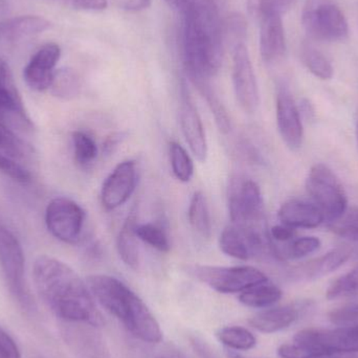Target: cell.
<instances>
[{
    "label": "cell",
    "mask_w": 358,
    "mask_h": 358,
    "mask_svg": "<svg viewBox=\"0 0 358 358\" xmlns=\"http://www.w3.org/2000/svg\"><path fill=\"white\" fill-rule=\"evenodd\" d=\"M33 278L38 294L57 317L73 323L102 325V315L86 281L66 263L39 256L34 263Z\"/></svg>",
    "instance_id": "6da1fadb"
},
{
    "label": "cell",
    "mask_w": 358,
    "mask_h": 358,
    "mask_svg": "<svg viewBox=\"0 0 358 358\" xmlns=\"http://www.w3.org/2000/svg\"><path fill=\"white\" fill-rule=\"evenodd\" d=\"M222 20L212 0H197L183 12L182 50L189 79H210L222 65Z\"/></svg>",
    "instance_id": "7a4b0ae2"
},
{
    "label": "cell",
    "mask_w": 358,
    "mask_h": 358,
    "mask_svg": "<svg viewBox=\"0 0 358 358\" xmlns=\"http://www.w3.org/2000/svg\"><path fill=\"white\" fill-rule=\"evenodd\" d=\"M86 284L94 300L138 340L159 344L163 331L146 303L125 283L113 275H92Z\"/></svg>",
    "instance_id": "3957f363"
},
{
    "label": "cell",
    "mask_w": 358,
    "mask_h": 358,
    "mask_svg": "<svg viewBox=\"0 0 358 358\" xmlns=\"http://www.w3.org/2000/svg\"><path fill=\"white\" fill-rule=\"evenodd\" d=\"M358 352V328L304 329L278 349L281 358H321L338 353Z\"/></svg>",
    "instance_id": "277c9868"
},
{
    "label": "cell",
    "mask_w": 358,
    "mask_h": 358,
    "mask_svg": "<svg viewBox=\"0 0 358 358\" xmlns=\"http://www.w3.org/2000/svg\"><path fill=\"white\" fill-rule=\"evenodd\" d=\"M0 267L15 300L27 313L36 311V303L25 279L24 252L16 236L4 227H0Z\"/></svg>",
    "instance_id": "5b68a950"
},
{
    "label": "cell",
    "mask_w": 358,
    "mask_h": 358,
    "mask_svg": "<svg viewBox=\"0 0 358 358\" xmlns=\"http://www.w3.org/2000/svg\"><path fill=\"white\" fill-rule=\"evenodd\" d=\"M192 277L220 294H241L257 284L267 281L268 277L260 269L248 265L216 266V265H187Z\"/></svg>",
    "instance_id": "8992f818"
},
{
    "label": "cell",
    "mask_w": 358,
    "mask_h": 358,
    "mask_svg": "<svg viewBox=\"0 0 358 358\" xmlns=\"http://www.w3.org/2000/svg\"><path fill=\"white\" fill-rule=\"evenodd\" d=\"M302 24L309 39L315 41H344L349 35L346 16L332 0H307Z\"/></svg>",
    "instance_id": "52a82bcc"
},
{
    "label": "cell",
    "mask_w": 358,
    "mask_h": 358,
    "mask_svg": "<svg viewBox=\"0 0 358 358\" xmlns=\"http://www.w3.org/2000/svg\"><path fill=\"white\" fill-rule=\"evenodd\" d=\"M306 189L311 201L329 222L340 218L348 208V198L342 182L324 164L311 168L306 179Z\"/></svg>",
    "instance_id": "ba28073f"
},
{
    "label": "cell",
    "mask_w": 358,
    "mask_h": 358,
    "mask_svg": "<svg viewBox=\"0 0 358 358\" xmlns=\"http://www.w3.org/2000/svg\"><path fill=\"white\" fill-rule=\"evenodd\" d=\"M85 218L82 206L69 198H54L46 206V227L52 236L64 243L75 244L80 241Z\"/></svg>",
    "instance_id": "9c48e42d"
},
{
    "label": "cell",
    "mask_w": 358,
    "mask_h": 358,
    "mask_svg": "<svg viewBox=\"0 0 358 358\" xmlns=\"http://www.w3.org/2000/svg\"><path fill=\"white\" fill-rule=\"evenodd\" d=\"M229 218L238 227L263 225V197L252 179L233 181L229 195Z\"/></svg>",
    "instance_id": "30bf717a"
},
{
    "label": "cell",
    "mask_w": 358,
    "mask_h": 358,
    "mask_svg": "<svg viewBox=\"0 0 358 358\" xmlns=\"http://www.w3.org/2000/svg\"><path fill=\"white\" fill-rule=\"evenodd\" d=\"M0 124L16 132L33 130L34 125L14 82L8 63L0 58Z\"/></svg>",
    "instance_id": "8fae6325"
},
{
    "label": "cell",
    "mask_w": 358,
    "mask_h": 358,
    "mask_svg": "<svg viewBox=\"0 0 358 358\" xmlns=\"http://www.w3.org/2000/svg\"><path fill=\"white\" fill-rule=\"evenodd\" d=\"M233 85L236 98L245 113H254L260 105V92L246 44L231 50Z\"/></svg>",
    "instance_id": "7c38bea8"
},
{
    "label": "cell",
    "mask_w": 358,
    "mask_h": 358,
    "mask_svg": "<svg viewBox=\"0 0 358 358\" xmlns=\"http://www.w3.org/2000/svg\"><path fill=\"white\" fill-rule=\"evenodd\" d=\"M138 185V168L131 159L115 166L103 182L101 200L106 210H113L125 204L134 193Z\"/></svg>",
    "instance_id": "4fadbf2b"
},
{
    "label": "cell",
    "mask_w": 358,
    "mask_h": 358,
    "mask_svg": "<svg viewBox=\"0 0 358 358\" xmlns=\"http://www.w3.org/2000/svg\"><path fill=\"white\" fill-rule=\"evenodd\" d=\"M278 130L290 150H298L303 144L304 128L300 109L287 88H279L275 104Z\"/></svg>",
    "instance_id": "5bb4252c"
},
{
    "label": "cell",
    "mask_w": 358,
    "mask_h": 358,
    "mask_svg": "<svg viewBox=\"0 0 358 358\" xmlns=\"http://www.w3.org/2000/svg\"><path fill=\"white\" fill-rule=\"evenodd\" d=\"M60 58L61 48L56 42H48L38 48L23 69V79L27 85L35 92L50 90Z\"/></svg>",
    "instance_id": "9a60e30c"
},
{
    "label": "cell",
    "mask_w": 358,
    "mask_h": 358,
    "mask_svg": "<svg viewBox=\"0 0 358 358\" xmlns=\"http://www.w3.org/2000/svg\"><path fill=\"white\" fill-rule=\"evenodd\" d=\"M179 120H180L181 131H182L185 142H187L192 155L200 163H204L208 153L206 130H204L203 124H202L201 117L198 113L197 108L189 96V90H187L185 82L181 86Z\"/></svg>",
    "instance_id": "2e32d148"
},
{
    "label": "cell",
    "mask_w": 358,
    "mask_h": 358,
    "mask_svg": "<svg viewBox=\"0 0 358 358\" xmlns=\"http://www.w3.org/2000/svg\"><path fill=\"white\" fill-rule=\"evenodd\" d=\"M260 19V52L266 64L280 62L286 54L285 29L281 13L264 8L259 13Z\"/></svg>",
    "instance_id": "e0dca14e"
},
{
    "label": "cell",
    "mask_w": 358,
    "mask_h": 358,
    "mask_svg": "<svg viewBox=\"0 0 358 358\" xmlns=\"http://www.w3.org/2000/svg\"><path fill=\"white\" fill-rule=\"evenodd\" d=\"M352 248L348 246L334 248L319 258L313 259L292 267V271H289L290 275L294 279L301 280V281L320 279L343 266L352 257Z\"/></svg>",
    "instance_id": "ac0fdd59"
},
{
    "label": "cell",
    "mask_w": 358,
    "mask_h": 358,
    "mask_svg": "<svg viewBox=\"0 0 358 358\" xmlns=\"http://www.w3.org/2000/svg\"><path fill=\"white\" fill-rule=\"evenodd\" d=\"M279 220L292 229H315L326 220L322 210L313 201L290 199L278 212Z\"/></svg>",
    "instance_id": "d6986e66"
},
{
    "label": "cell",
    "mask_w": 358,
    "mask_h": 358,
    "mask_svg": "<svg viewBox=\"0 0 358 358\" xmlns=\"http://www.w3.org/2000/svg\"><path fill=\"white\" fill-rule=\"evenodd\" d=\"M48 19L37 15H23L8 19L0 25V33L6 41L12 43L25 41L50 29Z\"/></svg>",
    "instance_id": "ffe728a7"
},
{
    "label": "cell",
    "mask_w": 358,
    "mask_h": 358,
    "mask_svg": "<svg viewBox=\"0 0 358 358\" xmlns=\"http://www.w3.org/2000/svg\"><path fill=\"white\" fill-rule=\"evenodd\" d=\"M299 319V309L294 305L268 307L250 317V325L263 334H275L289 327Z\"/></svg>",
    "instance_id": "44dd1931"
},
{
    "label": "cell",
    "mask_w": 358,
    "mask_h": 358,
    "mask_svg": "<svg viewBox=\"0 0 358 358\" xmlns=\"http://www.w3.org/2000/svg\"><path fill=\"white\" fill-rule=\"evenodd\" d=\"M138 224L136 214L132 212L122 225L117 238V254L120 258L124 264L134 271L138 269L141 264V250L138 243L140 239L136 235Z\"/></svg>",
    "instance_id": "7402d4cb"
},
{
    "label": "cell",
    "mask_w": 358,
    "mask_h": 358,
    "mask_svg": "<svg viewBox=\"0 0 358 358\" xmlns=\"http://www.w3.org/2000/svg\"><path fill=\"white\" fill-rule=\"evenodd\" d=\"M321 245V240L313 236L296 237L285 243H275L269 239V250L280 261L300 260L319 250Z\"/></svg>",
    "instance_id": "603a6c76"
},
{
    "label": "cell",
    "mask_w": 358,
    "mask_h": 358,
    "mask_svg": "<svg viewBox=\"0 0 358 358\" xmlns=\"http://www.w3.org/2000/svg\"><path fill=\"white\" fill-rule=\"evenodd\" d=\"M189 80L208 104L219 131L223 134H229L231 130V119L218 94L210 85V79L198 78V79Z\"/></svg>",
    "instance_id": "cb8c5ba5"
},
{
    "label": "cell",
    "mask_w": 358,
    "mask_h": 358,
    "mask_svg": "<svg viewBox=\"0 0 358 358\" xmlns=\"http://www.w3.org/2000/svg\"><path fill=\"white\" fill-rule=\"evenodd\" d=\"M282 294V290L267 280L242 292L239 294V301L244 306L265 309L279 302Z\"/></svg>",
    "instance_id": "d4e9b609"
},
{
    "label": "cell",
    "mask_w": 358,
    "mask_h": 358,
    "mask_svg": "<svg viewBox=\"0 0 358 358\" xmlns=\"http://www.w3.org/2000/svg\"><path fill=\"white\" fill-rule=\"evenodd\" d=\"M82 90V80L77 71L71 67L57 69L52 77L48 92L61 100H73L79 96Z\"/></svg>",
    "instance_id": "484cf974"
},
{
    "label": "cell",
    "mask_w": 358,
    "mask_h": 358,
    "mask_svg": "<svg viewBox=\"0 0 358 358\" xmlns=\"http://www.w3.org/2000/svg\"><path fill=\"white\" fill-rule=\"evenodd\" d=\"M187 218L194 231L202 238H210L212 233V221L208 201L202 192H195L189 201Z\"/></svg>",
    "instance_id": "4316f807"
},
{
    "label": "cell",
    "mask_w": 358,
    "mask_h": 358,
    "mask_svg": "<svg viewBox=\"0 0 358 358\" xmlns=\"http://www.w3.org/2000/svg\"><path fill=\"white\" fill-rule=\"evenodd\" d=\"M301 60L306 69L319 79L330 80L334 77V71L331 62L323 52H320L308 42L302 44Z\"/></svg>",
    "instance_id": "83f0119b"
},
{
    "label": "cell",
    "mask_w": 358,
    "mask_h": 358,
    "mask_svg": "<svg viewBox=\"0 0 358 358\" xmlns=\"http://www.w3.org/2000/svg\"><path fill=\"white\" fill-rule=\"evenodd\" d=\"M217 338L224 346L238 351L255 348L257 338L250 330L241 326H227L217 332Z\"/></svg>",
    "instance_id": "f1b7e54d"
},
{
    "label": "cell",
    "mask_w": 358,
    "mask_h": 358,
    "mask_svg": "<svg viewBox=\"0 0 358 358\" xmlns=\"http://www.w3.org/2000/svg\"><path fill=\"white\" fill-rule=\"evenodd\" d=\"M0 152L13 159H25L31 155V148L16 131L0 124Z\"/></svg>",
    "instance_id": "f546056e"
},
{
    "label": "cell",
    "mask_w": 358,
    "mask_h": 358,
    "mask_svg": "<svg viewBox=\"0 0 358 358\" xmlns=\"http://www.w3.org/2000/svg\"><path fill=\"white\" fill-rule=\"evenodd\" d=\"M223 41L231 50L241 44H245L248 36V22L243 15L231 13L222 21Z\"/></svg>",
    "instance_id": "4dcf8cb0"
},
{
    "label": "cell",
    "mask_w": 358,
    "mask_h": 358,
    "mask_svg": "<svg viewBox=\"0 0 358 358\" xmlns=\"http://www.w3.org/2000/svg\"><path fill=\"white\" fill-rule=\"evenodd\" d=\"M170 162L174 176L181 182H189L194 176V163L187 151L176 142L170 144Z\"/></svg>",
    "instance_id": "1f68e13d"
},
{
    "label": "cell",
    "mask_w": 358,
    "mask_h": 358,
    "mask_svg": "<svg viewBox=\"0 0 358 358\" xmlns=\"http://www.w3.org/2000/svg\"><path fill=\"white\" fill-rule=\"evenodd\" d=\"M357 296L358 264L348 273L334 280L326 292L328 300H338V299L352 298Z\"/></svg>",
    "instance_id": "d6a6232c"
},
{
    "label": "cell",
    "mask_w": 358,
    "mask_h": 358,
    "mask_svg": "<svg viewBox=\"0 0 358 358\" xmlns=\"http://www.w3.org/2000/svg\"><path fill=\"white\" fill-rule=\"evenodd\" d=\"M73 155L79 165L88 166L94 163L98 157V146L94 138L84 131L73 132Z\"/></svg>",
    "instance_id": "836d02e7"
},
{
    "label": "cell",
    "mask_w": 358,
    "mask_h": 358,
    "mask_svg": "<svg viewBox=\"0 0 358 358\" xmlns=\"http://www.w3.org/2000/svg\"><path fill=\"white\" fill-rule=\"evenodd\" d=\"M136 235L140 241L148 244L162 252H168L171 248L169 238L163 227L155 223H143L136 227Z\"/></svg>",
    "instance_id": "e575fe53"
},
{
    "label": "cell",
    "mask_w": 358,
    "mask_h": 358,
    "mask_svg": "<svg viewBox=\"0 0 358 358\" xmlns=\"http://www.w3.org/2000/svg\"><path fill=\"white\" fill-rule=\"evenodd\" d=\"M330 229L336 235L350 240L358 243V208H347L346 212L336 219L334 222H330Z\"/></svg>",
    "instance_id": "d590c367"
},
{
    "label": "cell",
    "mask_w": 358,
    "mask_h": 358,
    "mask_svg": "<svg viewBox=\"0 0 358 358\" xmlns=\"http://www.w3.org/2000/svg\"><path fill=\"white\" fill-rule=\"evenodd\" d=\"M329 320L340 327L358 328V303L334 309L329 313Z\"/></svg>",
    "instance_id": "8d00e7d4"
},
{
    "label": "cell",
    "mask_w": 358,
    "mask_h": 358,
    "mask_svg": "<svg viewBox=\"0 0 358 358\" xmlns=\"http://www.w3.org/2000/svg\"><path fill=\"white\" fill-rule=\"evenodd\" d=\"M0 172L18 182H29L31 179V173L23 168L15 159L6 157L0 152Z\"/></svg>",
    "instance_id": "74e56055"
},
{
    "label": "cell",
    "mask_w": 358,
    "mask_h": 358,
    "mask_svg": "<svg viewBox=\"0 0 358 358\" xmlns=\"http://www.w3.org/2000/svg\"><path fill=\"white\" fill-rule=\"evenodd\" d=\"M294 1L296 0H248V6L250 12L258 17L259 13L264 8H275L282 14L288 10Z\"/></svg>",
    "instance_id": "f35d334b"
},
{
    "label": "cell",
    "mask_w": 358,
    "mask_h": 358,
    "mask_svg": "<svg viewBox=\"0 0 358 358\" xmlns=\"http://www.w3.org/2000/svg\"><path fill=\"white\" fill-rule=\"evenodd\" d=\"M64 6L78 10L101 12L106 10L108 0H60Z\"/></svg>",
    "instance_id": "ab89813d"
},
{
    "label": "cell",
    "mask_w": 358,
    "mask_h": 358,
    "mask_svg": "<svg viewBox=\"0 0 358 358\" xmlns=\"http://www.w3.org/2000/svg\"><path fill=\"white\" fill-rule=\"evenodd\" d=\"M0 358H21L14 338L2 327H0Z\"/></svg>",
    "instance_id": "60d3db41"
},
{
    "label": "cell",
    "mask_w": 358,
    "mask_h": 358,
    "mask_svg": "<svg viewBox=\"0 0 358 358\" xmlns=\"http://www.w3.org/2000/svg\"><path fill=\"white\" fill-rule=\"evenodd\" d=\"M268 236L269 239L275 243H285L296 237V229L281 223L271 227Z\"/></svg>",
    "instance_id": "b9f144b4"
},
{
    "label": "cell",
    "mask_w": 358,
    "mask_h": 358,
    "mask_svg": "<svg viewBox=\"0 0 358 358\" xmlns=\"http://www.w3.org/2000/svg\"><path fill=\"white\" fill-rule=\"evenodd\" d=\"M115 6L129 12H140L150 8L151 0H111Z\"/></svg>",
    "instance_id": "7bdbcfd3"
},
{
    "label": "cell",
    "mask_w": 358,
    "mask_h": 358,
    "mask_svg": "<svg viewBox=\"0 0 358 358\" xmlns=\"http://www.w3.org/2000/svg\"><path fill=\"white\" fill-rule=\"evenodd\" d=\"M165 1L172 8H178V10L183 13L189 6H193L197 0H165Z\"/></svg>",
    "instance_id": "ee69618b"
},
{
    "label": "cell",
    "mask_w": 358,
    "mask_h": 358,
    "mask_svg": "<svg viewBox=\"0 0 358 358\" xmlns=\"http://www.w3.org/2000/svg\"><path fill=\"white\" fill-rule=\"evenodd\" d=\"M121 138V134H115V136L109 138L104 145L105 151H106L107 153L111 152V149L115 148V147H117V145L120 144V142H121L122 140Z\"/></svg>",
    "instance_id": "f6af8a7d"
},
{
    "label": "cell",
    "mask_w": 358,
    "mask_h": 358,
    "mask_svg": "<svg viewBox=\"0 0 358 358\" xmlns=\"http://www.w3.org/2000/svg\"><path fill=\"white\" fill-rule=\"evenodd\" d=\"M217 6H218L219 10H221V8H223V6L227 3V0H212Z\"/></svg>",
    "instance_id": "bcb514c9"
},
{
    "label": "cell",
    "mask_w": 358,
    "mask_h": 358,
    "mask_svg": "<svg viewBox=\"0 0 358 358\" xmlns=\"http://www.w3.org/2000/svg\"><path fill=\"white\" fill-rule=\"evenodd\" d=\"M357 146H358V120L357 123Z\"/></svg>",
    "instance_id": "7dc6e473"
}]
</instances>
